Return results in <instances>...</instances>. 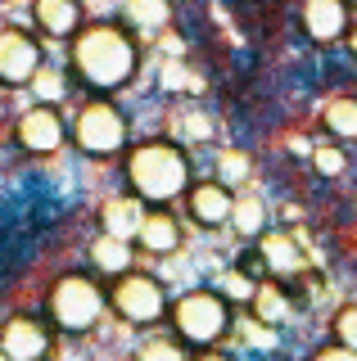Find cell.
I'll return each instance as SVG.
<instances>
[{"label":"cell","mask_w":357,"mask_h":361,"mask_svg":"<svg viewBox=\"0 0 357 361\" xmlns=\"http://www.w3.org/2000/svg\"><path fill=\"white\" fill-rule=\"evenodd\" d=\"M73 63L91 86L118 90V86H127L131 73H136V45H131V37L118 32V27H86L82 37L73 41Z\"/></svg>","instance_id":"1"},{"label":"cell","mask_w":357,"mask_h":361,"mask_svg":"<svg viewBox=\"0 0 357 361\" xmlns=\"http://www.w3.org/2000/svg\"><path fill=\"white\" fill-rule=\"evenodd\" d=\"M127 176H131V190H136L140 199L167 203V199H176L186 190L190 163H186V154L176 149L172 140H145L127 158Z\"/></svg>","instance_id":"2"},{"label":"cell","mask_w":357,"mask_h":361,"mask_svg":"<svg viewBox=\"0 0 357 361\" xmlns=\"http://www.w3.org/2000/svg\"><path fill=\"white\" fill-rule=\"evenodd\" d=\"M99 312H104V293H99L86 276H63L59 285L50 289V316H54V325L68 330V334L91 330L99 321Z\"/></svg>","instance_id":"3"},{"label":"cell","mask_w":357,"mask_h":361,"mask_svg":"<svg viewBox=\"0 0 357 361\" xmlns=\"http://www.w3.org/2000/svg\"><path fill=\"white\" fill-rule=\"evenodd\" d=\"M172 321H176V330H181V338H190V343H217L231 325V312H226V298H222V293L195 289L172 307Z\"/></svg>","instance_id":"4"},{"label":"cell","mask_w":357,"mask_h":361,"mask_svg":"<svg viewBox=\"0 0 357 361\" xmlns=\"http://www.w3.org/2000/svg\"><path fill=\"white\" fill-rule=\"evenodd\" d=\"M73 135L86 154H118L122 145H127V122H122V113L114 104H99L95 99V104H86L77 113Z\"/></svg>","instance_id":"5"},{"label":"cell","mask_w":357,"mask_h":361,"mask_svg":"<svg viewBox=\"0 0 357 361\" xmlns=\"http://www.w3.org/2000/svg\"><path fill=\"white\" fill-rule=\"evenodd\" d=\"M114 307L122 321H131V325H150V321H159V316L167 312V298H163V289H159V280H150V276H122L118 285H114Z\"/></svg>","instance_id":"6"},{"label":"cell","mask_w":357,"mask_h":361,"mask_svg":"<svg viewBox=\"0 0 357 361\" xmlns=\"http://www.w3.org/2000/svg\"><path fill=\"white\" fill-rule=\"evenodd\" d=\"M41 68V45L28 32H0V82L23 86Z\"/></svg>","instance_id":"7"},{"label":"cell","mask_w":357,"mask_h":361,"mask_svg":"<svg viewBox=\"0 0 357 361\" xmlns=\"http://www.w3.org/2000/svg\"><path fill=\"white\" fill-rule=\"evenodd\" d=\"M18 145L28 154H54L63 145V118L54 109H28L18 118Z\"/></svg>","instance_id":"8"},{"label":"cell","mask_w":357,"mask_h":361,"mask_svg":"<svg viewBox=\"0 0 357 361\" xmlns=\"http://www.w3.org/2000/svg\"><path fill=\"white\" fill-rule=\"evenodd\" d=\"M50 348V334L41 321H32V316H14V321L5 325V334H0V353L14 357V361H41Z\"/></svg>","instance_id":"9"},{"label":"cell","mask_w":357,"mask_h":361,"mask_svg":"<svg viewBox=\"0 0 357 361\" xmlns=\"http://www.w3.org/2000/svg\"><path fill=\"white\" fill-rule=\"evenodd\" d=\"M303 27L312 41H339L349 32V9L344 0H303Z\"/></svg>","instance_id":"10"},{"label":"cell","mask_w":357,"mask_h":361,"mask_svg":"<svg viewBox=\"0 0 357 361\" xmlns=\"http://www.w3.org/2000/svg\"><path fill=\"white\" fill-rule=\"evenodd\" d=\"M145 217H150V212H145V199L140 195L109 199L104 208H99V226H104V235H118V240H136Z\"/></svg>","instance_id":"11"},{"label":"cell","mask_w":357,"mask_h":361,"mask_svg":"<svg viewBox=\"0 0 357 361\" xmlns=\"http://www.w3.org/2000/svg\"><path fill=\"white\" fill-rule=\"evenodd\" d=\"M231 208H236V199H231V190L222 180H204V185L190 190V217L199 226H226Z\"/></svg>","instance_id":"12"},{"label":"cell","mask_w":357,"mask_h":361,"mask_svg":"<svg viewBox=\"0 0 357 361\" xmlns=\"http://www.w3.org/2000/svg\"><path fill=\"white\" fill-rule=\"evenodd\" d=\"M37 23L50 32V37H68L82 23V5L77 0H37Z\"/></svg>","instance_id":"13"},{"label":"cell","mask_w":357,"mask_h":361,"mask_svg":"<svg viewBox=\"0 0 357 361\" xmlns=\"http://www.w3.org/2000/svg\"><path fill=\"white\" fill-rule=\"evenodd\" d=\"M262 262L276 271V276H298L303 271V253L289 235H262Z\"/></svg>","instance_id":"14"},{"label":"cell","mask_w":357,"mask_h":361,"mask_svg":"<svg viewBox=\"0 0 357 361\" xmlns=\"http://www.w3.org/2000/svg\"><path fill=\"white\" fill-rule=\"evenodd\" d=\"M91 257H95L99 271H109V276H127L131 271V240H118V235L99 231V240L91 244Z\"/></svg>","instance_id":"15"},{"label":"cell","mask_w":357,"mask_h":361,"mask_svg":"<svg viewBox=\"0 0 357 361\" xmlns=\"http://www.w3.org/2000/svg\"><path fill=\"white\" fill-rule=\"evenodd\" d=\"M136 240H140V248H150V253H172V248L181 244V231H176L172 217H163V212H150Z\"/></svg>","instance_id":"16"},{"label":"cell","mask_w":357,"mask_h":361,"mask_svg":"<svg viewBox=\"0 0 357 361\" xmlns=\"http://www.w3.org/2000/svg\"><path fill=\"white\" fill-rule=\"evenodd\" d=\"M321 122H326L330 135H339V140H353V135H357V99H349V95L330 99V104L321 109Z\"/></svg>","instance_id":"17"},{"label":"cell","mask_w":357,"mask_h":361,"mask_svg":"<svg viewBox=\"0 0 357 361\" xmlns=\"http://www.w3.org/2000/svg\"><path fill=\"white\" fill-rule=\"evenodd\" d=\"M231 226L249 240V235H262L267 231V208H262V199H253V195H244L236 199V208H231Z\"/></svg>","instance_id":"18"},{"label":"cell","mask_w":357,"mask_h":361,"mask_svg":"<svg viewBox=\"0 0 357 361\" xmlns=\"http://www.w3.org/2000/svg\"><path fill=\"white\" fill-rule=\"evenodd\" d=\"M253 312H258L262 325H281L289 316V298L281 285H258V293H253Z\"/></svg>","instance_id":"19"},{"label":"cell","mask_w":357,"mask_h":361,"mask_svg":"<svg viewBox=\"0 0 357 361\" xmlns=\"http://www.w3.org/2000/svg\"><path fill=\"white\" fill-rule=\"evenodd\" d=\"M127 18L136 27H163L172 18V5L167 0H127Z\"/></svg>","instance_id":"20"},{"label":"cell","mask_w":357,"mask_h":361,"mask_svg":"<svg viewBox=\"0 0 357 361\" xmlns=\"http://www.w3.org/2000/svg\"><path fill=\"white\" fill-rule=\"evenodd\" d=\"M312 167H317L321 176H344L349 158H344V149H334V145H317V149H312Z\"/></svg>","instance_id":"21"},{"label":"cell","mask_w":357,"mask_h":361,"mask_svg":"<svg viewBox=\"0 0 357 361\" xmlns=\"http://www.w3.org/2000/svg\"><path fill=\"white\" fill-rule=\"evenodd\" d=\"M32 90H37L41 99H59L63 90H68V82H63V73H54V68H37V77H32Z\"/></svg>","instance_id":"22"},{"label":"cell","mask_w":357,"mask_h":361,"mask_svg":"<svg viewBox=\"0 0 357 361\" xmlns=\"http://www.w3.org/2000/svg\"><path fill=\"white\" fill-rule=\"evenodd\" d=\"M334 338H339L344 348H353V353H357V302H349V307L334 312Z\"/></svg>","instance_id":"23"},{"label":"cell","mask_w":357,"mask_h":361,"mask_svg":"<svg viewBox=\"0 0 357 361\" xmlns=\"http://www.w3.org/2000/svg\"><path fill=\"white\" fill-rule=\"evenodd\" d=\"M136 361H186V357H181V348L167 343V338H150V343H140Z\"/></svg>","instance_id":"24"},{"label":"cell","mask_w":357,"mask_h":361,"mask_svg":"<svg viewBox=\"0 0 357 361\" xmlns=\"http://www.w3.org/2000/svg\"><path fill=\"white\" fill-rule=\"evenodd\" d=\"M222 293H226V298H253L258 285H253L249 276H240V271H226V276H222Z\"/></svg>","instance_id":"25"},{"label":"cell","mask_w":357,"mask_h":361,"mask_svg":"<svg viewBox=\"0 0 357 361\" xmlns=\"http://www.w3.org/2000/svg\"><path fill=\"white\" fill-rule=\"evenodd\" d=\"M244 176H249V158L240 149H226L222 154V180H244Z\"/></svg>","instance_id":"26"},{"label":"cell","mask_w":357,"mask_h":361,"mask_svg":"<svg viewBox=\"0 0 357 361\" xmlns=\"http://www.w3.org/2000/svg\"><path fill=\"white\" fill-rule=\"evenodd\" d=\"M163 86H167V90H172V86H195V77H186V68L167 63V68H163Z\"/></svg>","instance_id":"27"},{"label":"cell","mask_w":357,"mask_h":361,"mask_svg":"<svg viewBox=\"0 0 357 361\" xmlns=\"http://www.w3.org/2000/svg\"><path fill=\"white\" fill-rule=\"evenodd\" d=\"M312 361H357V353H353V348H321V353L317 357H312Z\"/></svg>","instance_id":"28"},{"label":"cell","mask_w":357,"mask_h":361,"mask_svg":"<svg viewBox=\"0 0 357 361\" xmlns=\"http://www.w3.org/2000/svg\"><path fill=\"white\" fill-rule=\"evenodd\" d=\"M195 361H226V357H217V353H208V357H195Z\"/></svg>","instance_id":"29"},{"label":"cell","mask_w":357,"mask_h":361,"mask_svg":"<svg viewBox=\"0 0 357 361\" xmlns=\"http://www.w3.org/2000/svg\"><path fill=\"white\" fill-rule=\"evenodd\" d=\"M349 45H353V54H357V27H353V32H349Z\"/></svg>","instance_id":"30"}]
</instances>
